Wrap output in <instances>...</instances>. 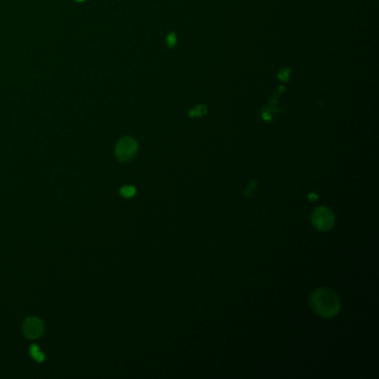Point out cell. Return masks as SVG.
I'll return each instance as SVG.
<instances>
[{
	"mask_svg": "<svg viewBox=\"0 0 379 379\" xmlns=\"http://www.w3.org/2000/svg\"><path fill=\"white\" fill-rule=\"evenodd\" d=\"M45 330V326L42 320L37 317H29L22 324L23 335L30 339H37L42 337Z\"/></svg>",
	"mask_w": 379,
	"mask_h": 379,
	"instance_id": "cell-4",
	"label": "cell"
},
{
	"mask_svg": "<svg viewBox=\"0 0 379 379\" xmlns=\"http://www.w3.org/2000/svg\"><path fill=\"white\" fill-rule=\"evenodd\" d=\"M308 198L309 199H318V196L315 195V194H311V195L308 196Z\"/></svg>",
	"mask_w": 379,
	"mask_h": 379,
	"instance_id": "cell-7",
	"label": "cell"
},
{
	"mask_svg": "<svg viewBox=\"0 0 379 379\" xmlns=\"http://www.w3.org/2000/svg\"><path fill=\"white\" fill-rule=\"evenodd\" d=\"M311 304L313 312L323 318L335 317L341 307L339 297L329 288L316 289L311 297Z\"/></svg>",
	"mask_w": 379,
	"mask_h": 379,
	"instance_id": "cell-1",
	"label": "cell"
},
{
	"mask_svg": "<svg viewBox=\"0 0 379 379\" xmlns=\"http://www.w3.org/2000/svg\"><path fill=\"white\" fill-rule=\"evenodd\" d=\"M120 194L124 196L125 198H132L136 194V189L133 186H125L120 189Z\"/></svg>",
	"mask_w": 379,
	"mask_h": 379,
	"instance_id": "cell-6",
	"label": "cell"
},
{
	"mask_svg": "<svg viewBox=\"0 0 379 379\" xmlns=\"http://www.w3.org/2000/svg\"><path fill=\"white\" fill-rule=\"evenodd\" d=\"M29 353H30V356L34 358L36 361H38V362L44 361L45 358H46V356H45L44 353L39 349V347L37 345H32L31 346L30 349H29Z\"/></svg>",
	"mask_w": 379,
	"mask_h": 379,
	"instance_id": "cell-5",
	"label": "cell"
},
{
	"mask_svg": "<svg viewBox=\"0 0 379 379\" xmlns=\"http://www.w3.org/2000/svg\"><path fill=\"white\" fill-rule=\"evenodd\" d=\"M138 150L137 141L132 137H124L117 142L115 154L118 160L122 162L129 161L136 156Z\"/></svg>",
	"mask_w": 379,
	"mask_h": 379,
	"instance_id": "cell-3",
	"label": "cell"
},
{
	"mask_svg": "<svg viewBox=\"0 0 379 379\" xmlns=\"http://www.w3.org/2000/svg\"><path fill=\"white\" fill-rule=\"evenodd\" d=\"M77 1H83V0H77Z\"/></svg>",
	"mask_w": 379,
	"mask_h": 379,
	"instance_id": "cell-8",
	"label": "cell"
},
{
	"mask_svg": "<svg viewBox=\"0 0 379 379\" xmlns=\"http://www.w3.org/2000/svg\"><path fill=\"white\" fill-rule=\"evenodd\" d=\"M312 225L320 231H327L335 225V215L327 207H318L312 215Z\"/></svg>",
	"mask_w": 379,
	"mask_h": 379,
	"instance_id": "cell-2",
	"label": "cell"
}]
</instances>
